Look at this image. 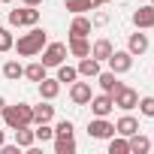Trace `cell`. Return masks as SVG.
Segmentation results:
<instances>
[{
	"label": "cell",
	"mask_w": 154,
	"mask_h": 154,
	"mask_svg": "<svg viewBox=\"0 0 154 154\" xmlns=\"http://www.w3.org/2000/svg\"><path fill=\"white\" fill-rule=\"evenodd\" d=\"M115 100V106L118 109H124V112H130V109H136V103H139V94L133 91V88H127V85H121V91L112 97Z\"/></svg>",
	"instance_id": "7"
},
{
	"label": "cell",
	"mask_w": 154,
	"mask_h": 154,
	"mask_svg": "<svg viewBox=\"0 0 154 154\" xmlns=\"http://www.w3.org/2000/svg\"><path fill=\"white\" fill-rule=\"evenodd\" d=\"M127 142H130V151H133V154H145V151H151V139L142 136L139 130H136L133 136H127Z\"/></svg>",
	"instance_id": "14"
},
{
	"label": "cell",
	"mask_w": 154,
	"mask_h": 154,
	"mask_svg": "<svg viewBox=\"0 0 154 154\" xmlns=\"http://www.w3.org/2000/svg\"><path fill=\"white\" fill-rule=\"evenodd\" d=\"M3 142H6V136H3V130H0V148H3Z\"/></svg>",
	"instance_id": "36"
},
{
	"label": "cell",
	"mask_w": 154,
	"mask_h": 154,
	"mask_svg": "<svg viewBox=\"0 0 154 154\" xmlns=\"http://www.w3.org/2000/svg\"><path fill=\"white\" fill-rule=\"evenodd\" d=\"M33 142H36V136L30 127H15V145L18 148H33Z\"/></svg>",
	"instance_id": "21"
},
{
	"label": "cell",
	"mask_w": 154,
	"mask_h": 154,
	"mask_svg": "<svg viewBox=\"0 0 154 154\" xmlns=\"http://www.w3.org/2000/svg\"><path fill=\"white\" fill-rule=\"evenodd\" d=\"M33 136H36L39 142H48V139H54V127H48V124H36Z\"/></svg>",
	"instance_id": "28"
},
{
	"label": "cell",
	"mask_w": 154,
	"mask_h": 154,
	"mask_svg": "<svg viewBox=\"0 0 154 154\" xmlns=\"http://www.w3.org/2000/svg\"><path fill=\"white\" fill-rule=\"evenodd\" d=\"M151 3H154V0H151Z\"/></svg>",
	"instance_id": "40"
},
{
	"label": "cell",
	"mask_w": 154,
	"mask_h": 154,
	"mask_svg": "<svg viewBox=\"0 0 154 154\" xmlns=\"http://www.w3.org/2000/svg\"><path fill=\"white\" fill-rule=\"evenodd\" d=\"M91 18H85V15H75L72 18V24H69V36H88L91 33Z\"/></svg>",
	"instance_id": "15"
},
{
	"label": "cell",
	"mask_w": 154,
	"mask_h": 154,
	"mask_svg": "<svg viewBox=\"0 0 154 154\" xmlns=\"http://www.w3.org/2000/svg\"><path fill=\"white\" fill-rule=\"evenodd\" d=\"M3 75H6L9 82H18L21 75H24V66H21L18 60H6V63H3Z\"/></svg>",
	"instance_id": "25"
},
{
	"label": "cell",
	"mask_w": 154,
	"mask_h": 154,
	"mask_svg": "<svg viewBox=\"0 0 154 154\" xmlns=\"http://www.w3.org/2000/svg\"><path fill=\"white\" fill-rule=\"evenodd\" d=\"M0 151H3V154H18V145H6V142H3V148H0Z\"/></svg>",
	"instance_id": "33"
},
{
	"label": "cell",
	"mask_w": 154,
	"mask_h": 154,
	"mask_svg": "<svg viewBox=\"0 0 154 154\" xmlns=\"http://www.w3.org/2000/svg\"><path fill=\"white\" fill-rule=\"evenodd\" d=\"M88 106H91V112H94L97 118H106V115L115 109V100H112V94H106V91H103L100 97H91V103H88Z\"/></svg>",
	"instance_id": "8"
},
{
	"label": "cell",
	"mask_w": 154,
	"mask_h": 154,
	"mask_svg": "<svg viewBox=\"0 0 154 154\" xmlns=\"http://www.w3.org/2000/svg\"><path fill=\"white\" fill-rule=\"evenodd\" d=\"M97 82H100V88H103L106 94H112V97H115V94L121 91V82H118V72H112V69H109V72H103V69H100Z\"/></svg>",
	"instance_id": "11"
},
{
	"label": "cell",
	"mask_w": 154,
	"mask_h": 154,
	"mask_svg": "<svg viewBox=\"0 0 154 154\" xmlns=\"http://www.w3.org/2000/svg\"><path fill=\"white\" fill-rule=\"evenodd\" d=\"M112 51H115V45H112L109 39H97V42L91 45V57H97V60H106Z\"/></svg>",
	"instance_id": "19"
},
{
	"label": "cell",
	"mask_w": 154,
	"mask_h": 154,
	"mask_svg": "<svg viewBox=\"0 0 154 154\" xmlns=\"http://www.w3.org/2000/svg\"><path fill=\"white\" fill-rule=\"evenodd\" d=\"M57 94H60V82L57 79H42L39 82V97L42 100H54Z\"/></svg>",
	"instance_id": "17"
},
{
	"label": "cell",
	"mask_w": 154,
	"mask_h": 154,
	"mask_svg": "<svg viewBox=\"0 0 154 154\" xmlns=\"http://www.w3.org/2000/svg\"><path fill=\"white\" fill-rule=\"evenodd\" d=\"M0 118L6 121V127H9V130H15V127H30V124H33V106H27V103L6 106Z\"/></svg>",
	"instance_id": "2"
},
{
	"label": "cell",
	"mask_w": 154,
	"mask_h": 154,
	"mask_svg": "<svg viewBox=\"0 0 154 154\" xmlns=\"http://www.w3.org/2000/svg\"><path fill=\"white\" fill-rule=\"evenodd\" d=\"M15 45V39H12V33L9 30H3V27H0V51H9Z\"/></svg>",
	"instance_id": "30"
},
{
	"label": "cell",
	"mask_w": 154,
	"mask_h": 154,
	"mask_svg": "<svg viewBox=\"0 0 154 154\" xmlns=\"http://www.w3.org/2000/svg\"><path fill=\"white\" fill-rule=\"evenodd\" d=\"M151 148H154V139H151Z\"/></svg>",
	"instance_id": "39"
},
{
	"label": "cell",
	"mask_w": 154,
	"mask_h": 154,
	"mask_svg": "<svg viewBox=\"0 0 154 154\" xmlns=\"http://www.w3.org/2000/svg\"><path fill=\"white\" fill-rule=\"evenodd\" d=\"M133 24H136V30H148V27H154V3L139 6V9L133 12Z\"/></svg>",
	"instance_id": "9"
},
{
	"label": "cell",
	"mask_w": 154,
	"mask_h": 154,
	"mask_svg": "<svg viewBox=\"0 0 154 154\" xmlns=\"http://www.w3.org/2000/svg\"><path fill=\"white\" fill-rule=\"evenodd\" d=\"M109 154H130V142H127V136H121V139L112 136V142H109Z\"/></svg>",
	"instance_id": "27"
},
{
	"label": "cell",
	"mask_w": 154,
	"mask_h": 154,
	"mask_svg": "<svg viewBox=\"0 0 154 154\" xmlns=\"http://www.w3.org/2000/svg\"><path fill=\"white\" fill-rule=\"evenodd\" d=\"M39 21V9L36 6H24V9H12L9 12V24L12 27H33Z\"/></svg>",
	"instance_id": "3"
},
{
	"label": "cell",
	"mask_w": 154,
	"mask_h": 154,
	"mask_svg": "<svg viewBox=\"0 0 154 154\" xmlns=\"http://www.w3.org/2000/svg\"><path fill=\"white\" fill-rule=\"evenodd\" d=\"M66 51H69V54H75V57H85V54H91V45H88V39H85V36H69Z\"/></svg>",
	"instance_id": "16"
},
{
	"label": "cell",
	"mask_w": 154,
	"mask_h": 154,
	"mask_svg": "<svg viewBox=\"0 0 154 154\" xmlns=\"http://www.w3.org/2000/svg\"><path fill=\"white\" fill-rule=\"evenodd\" d=\"M54 136H72V121H57V127H54Z\"/></svg>",
	"instance_id": "31"
},
{
	"label": "cell",
	"mask_w": 154,
	"mask_h": 154,
	"mask_svg": "<svg viewBox=\"0 0 154 154\" xmlns=\"http://www.w3.org/2000/svg\"><path fill=\"white\" fill-rule=\"evenodd\" d=\"M75 79H79V69H75V66H66V63H60V66H57V82H60V85H63V82H66V85H72Z\"/></svg>",
	"instance_id": "26"
},
{
	"label": "cell",
	"mask_w": 154,
	"mask_h": 154,
	"mask_svg": "<svg viewBox=\"0 0 154 154\" xmlns=\"http://www.w3.org/2000/svg\"><path fill=\"white\" fill-rule=\"evenodd\" d=\"M42 0H24V6H39Z\"/></svg>",
	"instance_id": "34"
},
{
	"label": "cell",
	"mask_w": 154,
	"mask_h": 154,
	"mask_svg": "<svg viewBox=\"0 0 154 154\" xmlns=\"http://www.w3.org/2000/svg\"><path fill=\"white\" fill-rule=\"evenodd\" d=\"M91 85L88 82H72V88H69V100L75 103V106H88L91 103Z\"/></svg>",
	"instance_id": "10"
},
{
	"label": "cell",
	"mask_w": 154,
	"mask_h": 154,
	"mask_svg": "<svg viewBox=\"0 0 154 154\" xmlns=\"http://www.w3.org/2000/svg\"><path fill=\"white\" fill-rule=\"evenodd\" d=\"M75 69H79V75H85V79H97V75H100V60L91 57V54H85Z\"/></svg>",
	"instance_id": "12"
},
{
	"label": "cell",
	"mask_w": 154,
	"mask_h": 154,
	"mask_svg": "<svg viewBox=\"0 0 154 154\" xmlns=\"http://www.w3.org/2000/svg\"><path fill=\"white\" fill-rule=\"evenodd\" d=\"M127 51H130L133 57H136V54H145V51H148V36H145V33H130Z\"/></svg>",
	"instance_id": "13"
},
{
	"label": "cell",
	"mask_w": 154,
	"mask_h": 154,
	"mask_svg": "<svg viewBox=\"0 0 154 154\" xmlns=\"http://www.w3.org/2000/svg\"><path fill=\"white\" fill-rule=\"evenodd\" d=\"M106 60H109V69L118 72V75L121 72H130V66H133V54L130 51H112Z\"/></svg>",
	"instance_id": "5"
},
{
	"label": "cell",
	"mask_w": 154,
	"mask_h": 154,
	"mask_svg": "<svg viewBox=\"0 0 154 154\" xmlns=\"http://www.w3.org/2000/svg\"><path fill=\"white\" fill-rule=\"evenodd\" d=\"M45 42H48V36H45V30H39L36 24L30 27V33H24V36H18V42L12 45L21 57H33V54H39L42 48H45Z\"/></svg>",
	"instance_id": "1"
},
{
	"label": "cell",
	"mask_w": 154,
	"mask_h": 154,
	"mask_svg": "<svg viewBox=\"0 0 154 154\" xmlns=\"http://www.w3.org/2000/svg\"><path fill=\"white\" fill-rule=\"evenodd\" d=\"M103 3H109V0H94V6H103Z\"/></svg>",
	"instance_id": "37"
},
{
	"label": "cell",
	"mask_w": 154,
	"mask_h": 154,
	"mask_svg": "<svg viewBox=\"0 0 154 154\" xmlns=\"http://www.w3.org/2000/svg\"><path fill=\"white\" fill-rule=\"evenodd\" d=\"M45 69H48L45 63H30V66H24V79H30V82L39 85V82L45 79Z\"/></svg>",
	"instance_id": "24"
},
{
	"label": "cell",
	"mask_w": 154,
	"mask_h": 154,
	"mask_svg": "<svg viewBox=\"0 0 154 154\" xmlns=\"http://www.w3.org/2000/svg\"><path fill=\"white\" fill-rule=\"evenodd\" d=\"M63 57H66V45L63 42H45V48H42V63L45 66H60Z\"/></svg>",
	"instance_id": "4"
},
{
	"label": "cell",
	"mask_w": 154,
	"mask_h": 154,
	"mask_svg": "<svg viewBox=\"0 0 154 154\" xmlns=\"http://www.w3.org/2000/svg\"><path fill=\"white\" fill-rule=\"evenodd\" d=\"M91 24H94V27H103V24H109V12H94Z\"/></svg>",
	"instance_id": "32"
},
{
	"label": "cell",
	"mask_w": 154,
	"mask_h": 154,
	"mask_svg": "<svg viewBox=\"0 0 154 154\" xmlns=\"http://www.w3.org/2000/svg\"><path fill=\"white\" fill-rule=\"evenodd\" d=\"M136 106H139V112H142L145 118H154V97H142Z\"/></svg>",
	"instance_id": "29"
},
{
	"label": "cell",
	"mask_w": 154,
	"mask_h": 154,
	"mask_svg": "<svg viewBox=\"0 0 154 154\" xmlns=\"http://www.w3.org/2000/svg\"><path fill=\"white\" fill-rule=\"evenodd\" d=\"M3 109H6V100H3V97H0V115H3Z\"/></svg>",
	"instance_id": "35"
},
{
	"label": "cell",
	"mask_w": 154,
	"mask_h": 154,
	"mask_svg": "<svg viewBox=\"0 0 154 154\" xmlns=\"http://www.w3.org/2000/svg\"><path fill=\"white\" fill-rule=\"evenodd\" d=\"M54 154H75V139L72 136H54Z\"/></svg>",
	"instance_id": "22"
},
{
	"label": "cell",
	"mask_w": 154,
	"mask_h": 154,
	"mask_svg": "<svg viewBox=\"0 0 154 154\" xmlns=\"http://www.w3.org/2000/svg\"><path fill=\"white\" fill-rule=\"evenodd\" d=\"M88 136L91 139H112L115 136V124H109L106 118H94L88 124Z\"/></svg>",
	"instance_id": "6"
},
{
	"label": "cell",
	"mask_w": 154,
	"mask_h": 154,
	"mask_svg": "<svg viewBox=\"0 0 154 154\" xmlns=\"http://www.w3.org/2000/svg\"><path fill=\"white\" fill-rule=\"evenodd\" d=\"M139 130V121L133 118V115H124V118H118V124H115V133H121V136H133Z\"/></svg>",
	"instance_id": "18"
},
{
	"label": "cell",
	"mask_w": 154,
	"mask_h": 154,
	"mask_svg": "<svg viewBox=\"0 0 154 154\" xmlns=\"http://www.w3.org/2000/svg\"><path fill=\"white\" fill-rule=\"evenodd\" d=\"M0 3H12V0H0Z\"/></svg>",
	"instance_id": "38"
},
{
	"label": "cell",
	"mask_w": 154,
	"mask_h": 154,
	"mask_svg": "<svg viewBox=\"0 0 154 154\" xmlns=\"http://www.w3.org/2000/svg\"><path fill=\"white\" fill-rule=\"evenodd\" d=\"M63 6H66L72 15H82V12H88V9H97L94 0H63Z\"/></svg>",
	"instance_id": "23"
},
{
	"label": "cell",
	"mask_w": 154,
	"mask_h": 154,
	"mask_svg": "<svg viewBox=\"0 0 154 154\" xmlns=\"http://www.w3.org/2000/svg\"><path fill=\"white\" fill-rule=\"evenodd\" d=\"M51 118H54V106H48V103L33 106V124H48Z\"/></svg>",
	"instance_id": "20"
}]
</instances>
